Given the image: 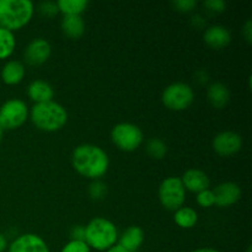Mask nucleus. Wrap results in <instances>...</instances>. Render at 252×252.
I'll return each instance as SVG.
<instances>
[{"label": "nucleus", "instance_id": "ddd939ff", "mask_svg": "<svg viewBox=\"0 0 252 252\" xmlns=\"http://www.w3.org/2000/svg\"><path fill=\"white\" fill-rule=\"evenodd\" d=\"M180 179H181L185 189L192 192V193H199L202 191H206L211 185L208 175L198 169L187 170L184 176L180 177Z\"/></svg>", "mask_w": 252, "mask_h": 252}, {"label": "nucleus", "instance_id": "9d476101", "mask_svg": "<svg viewBox=\"0 0 252 252\" xmlns=\"http://www.w3.org/2000/svg\"><path fill=\"white\" fill-rule=\"evenodd\" d=\"M51 53L52 47L47 39L34 38L25 48L24 58L30 65H42L48 61Z\"/></svg>", "mask_w": 252, "mask_h": 252}, {"label": "nucleus", "instance_id": "f03ea898", "mask_svg": "<svg viewBox=\"0 0 252 252\" xmlns=\"http://www.w3.org/2000/svg\"><path fill=\"white\" fill-rule=\"evenodd\" d=\"M30 118L39 130L57 132L68 122V112L61 103L52 100L49 102L33 105L30 111Z\"/></svg>", "mask_w": 252, "mask_h": 252}, {"label": "nucleus", "instance_id": "c85d7f7f", "mask_svg": "<svg viewBox=\"0 0 252 252\" xmlns=\"http://www.w3.org/2000/svg\"><path fill=\"white\" fill-rule=\"evenodd\" d=\"M172 6L180 12H191L192 10L196 9L197 1L196 0H176L172 2Z\"/></svg>", "mask_w": 252, "mask_h": 252}, {"label": "nucleus", "instance_id": "e433bc0d", "mask_svg": "<svg viewBox=\"0 0 252 252\" xmlns=\"http://www.w3.org/2000/svg\"><path fill=\"white\" fill-rule=\"evenodd\" d=\"M4 128H2L1 123H0V143H1V139H2V134H4Z\"/></svg>", "mask_w": 252, "mask_h": 252}, {"label": "nucleus", "instance_id": "c9c22d12", "mask_svg": "<svg viewBox=\"0 0 252 252\" xmlns=\"http://www.w3.org/2000/svg\"><path fill=\"white\" fill-rule=\"evenodd\" d=\"M192 252H220V251L216 250V249H211V248H202V249H197V250Z\"/></svg>", "mask_w": 252, "mask_h": 252}, {"label": "nucleus", "instance_id": "5701e85b", "mask_svg": "<svg viewBox=\"0 0 252 252\" xmlns=\"http://www.w3.org/2000/svg\"><path fill=\"white\" fill-rule=\"evenodd\" d=\"M147 153L150 158L153 159H162L165 158L167 153V147L161 139H158V138H153L149 142L147 143Z\"/></svg>", "mask_w": 252, "mask_h": 252}, {"label": "nucleus", "instance_id": "4be33fe9", "mask_svg": "<svg viewBox=\"0 0 252 252\" xmlns=\"http://www.w3.org/2000/svg\"><path fill=\"white\" fill-rule=\"evenodd\" d=\"M16 47L14 32L0 27V59H6L14 53Z\"/></svg>", "mask_w": 252, "mask_h": 252}, {"label": "nucleus", "instance_id": "a211bd4d", "mask_svg": "<svg viewBox=\"0 0 252 252\" xmlns=\"http://www.w3.org/2000/svg\"><path fill=\"white\" fill-rule=\"evenodd\" d=\"M62 31L66 37L71 39H78L85 33V22L79 15H68L62 20Z\"/></svg>", "mask_w": 252, "mask_h": 252}, {"label": "nucleus", "instance_id": "cd10ccee", "mask_svg": "<svg viewBox=\"0 0 252 252\" xmlns=\"http://www.w3.org/2000/svg\"><path fill=\"white\" fill-rule=\"evenodd\" d=\"M203 6L206 7L207 11H211L213 14H220L226 9V2L224 0H207L203 2Z\"/></svg>", "mask_w": 252, "mask_h": 252}, {"label": "nucleus", "instance_id": "bb28decb", "mask_svg": "<svg viewBox=\"0 0 252 252\" xmlns=\"http://www.w3.org/2000/svg\"><path fill=\"white\" fill-rule=\"evenodd\" d=\"M91 249L89 248L85 241L70 240L63 246L61 252H90Z\"/></svg>", "mask_w": 252, "mask_h": 252}, {"label": "nucleus", "instance_id": "9b49d317", "mask_svg": "<svg viewBox=\"0 0 252 252\" xmlns=\"http://www.w3.org/2000/svg\"><path fill=\"white\" fill-rule=\"evenodd\" d=\"M9 252H51L48 245L36 234H22L17 236L9 246Z\"/></svg>", "mask_w": 252, "mask_h": 252}, {"label": "nucleus", "instance_id": "412c9836", "mask_svg": "<svg viewBox=\"0 0 252 252\" xmlns=\"http://www.w3.org/2000/svg\"><path fill=\"white\" fill-rule=\"evenodd\" d=\"M59 12L68 16V15H79L81 16L84 11L88 9L89 1L88 0H59L57 1Z\"/></svg>", "mask_w": 252, "mask_h": 252}, {"label": "nucleus", "instance_id": "7ed1b4c3", "mask_svg": "<svg viewBox=\"0 0 252 252\" xmlns=\"http://www.w3.org/2000/svg\"><path fill=\"white\" fill-rule=\"evenodd\" d=\"M34 14L31 0H0V27L17 31L26 26Z\"/></svg>", "mask_w": 252, "mask_h": 252}, {"label": "nucleus", "instance_id": "2eb2a0df", "mask_svg": "<svg viewBox=\"0 0 252 252\" xmlns=\"http://www.w3.org/2000/svg\"><path fill=\"white\" fill-rule=\"evenodd\" d=\"M144 243V230L140 226H129L118 238V245L128 252H137Z\"/></svg>", "mask_w": 252, "mask_h": 252}, {"label": "nucleus", "instance_id": "20e7f679", "mask_svg": "<svg viewBox=\"0 0 252 252\" xmlns=\"http://www.w3.org/2000/svg\"><path fill=\"white\" fill-rule=\"evenodd\" d=\"M118 230L115 224L105 218H94L85 226V243L96 251H107L118 241Z\"/></svg>", "mask_w": 252, "mask_h": 252}, {"label": "nucleus", "instance_id": "a878e982", "mask_svg": "<svg viewBox=\"0 0 252 252\" xmlns=\"http://www.w3.org/2000/svg\"><path fill=\"white\" fill-rule=\"evenodd\" d=\"M196 201L198 203V206L202 207V208H211V207H213L216 204V198H214L213 191L209 189L197 193Z\"/></svg>", "mask_w": 252, "mask_h": 252}, {"label": "nucleus", "instance_id": "473e14b6", "mask_svg": "<svg viewBox=\"0 0 252 252\" xmlns=\"http://www.w3.org/2000/svg\"><path fill=\"white\" fill-rule=\"evenodd\" d=\"M196 80L199 84H206L208 81V74L206 70H199L196 73Z\"/></svg>", "mask_w": 252, "mask_h": 252}, {"label": "nucleus", "instance_id": "39448f33", "mask_svg": "<svg viewBox=\"0 0 252 252\" xmlns=\"http://www.w3.org/2000/svg\"><path fill=\"white\" fill-rule=\"evenodd\" d=\"M112 143L122 152H134L142 145L144 135L142 129L133 123L122 122L116 125L111 130Z\"/></svg>", "mask_w": 252, "mask_h": 252}, {"label": "nucleus", "instance_id": "f8f14e48", "mask_svg": "<svg viewBox=\"0 0 252 252\" xmlns=\"http://www.w3.org/2000/svg\"><path fill=\"white\" fill-rule=\"evenodd\" d=\"M216 204L220 208H228L240 199L241 189L235 182H223L213 189Z\"/></svg>", "mask_w": 252, "mask_h": 252}, {"label": "nucleus", "instance_id": "f704fd0d", "mask_svg": "<svg viewBox=\"0 0 252 252\" xmlns=\"http://www.w3.org/2000/svg\"><path fill=\"white\" fill-rule=\"evenodd\" d=\"M105 252H128V251L125 250V249H123L122 246L118 245V244H116L115 246H112V248L108 249V250L105 251Z\"/></svg>", "mask_w": 252, "mask_h": 252}, {"label": "nucleus", "instance_id": "4468645a", "mask_svg": "<svg viewBox=\"0 0 252 252\" xmlns=\"http://www.w3.org/2000/svg\"><path fill=\"white\" fill-rule=\"evenodd\" d=\"M203 39L212 49H223L228 47L231 42V33L226 27L220 25H213L204 31Z\"/></svg>", "mask_w": 252, "mask_h": 252}, {"label": "nucleus", "instance_id": "4c0bfd02", "mask_svg": "<svg viewBox=\"0 0 252 252\" xmlns=\"http://www.w3.org/2000/svg\"><path fill=\"white\" fill-rule=\"evenodd\" d=\"M248 252H251V246H249V249H248Z\"/></svg>", "mask_w": 252, "mask_h": 252}, {"label": "nucleus", "instance_id": "2f4dec72", "mask_svg": "<svg viewBox=\"0 0 252 252\" xmlns=\"http://www.w3.org/2000/svg\"><path fill=\"white\" fill-rule=\"evenodd\" d=\"M192 25H193L194 27H197V29H201V27H203L204 25H206V21H204V19L201 15L197 14L192 16Z\"/></svg>", "mask_w": 252, "mask_h": 252}, {"label": "nucleus", "instance_id": "72a5a7b5", "mask_svg": "<svg viewBox=\"0 0 252 252\" xmlns=\"http://www.w3.org/2000/svg\"><path fill=\"white\" fill-rule=\"evenodd\" d=\"M7 239L4 234L0 233V252H5L7 249Z\"/></svg>", "mask_w": 252, "mask_h": 252}, {"label": "nucleus", "instance_id": "0eeeda50", "mask_svg": "<svg viewBox=\"0 0 252 252\" xmlns=\"http://www.w3.org/2000/svg\"><path fill=\"white\" fill-rule=\"evenodd\" d=\"M159 201L165 209L171 212L184 207L186 201V189L180 177H167L160 184Z\"/></svg>", "mask_w": 252, "mask_h": 252}, {"label": "nucleus", "instance_id": "6ab92c4d", "mask_svg": "<svg viewBox=\"0 0 252 252\" xmlns=\"http://www.w3.org/2000/svg\"><path fill=\"white\" fill-rule=\"evenodd\" d=\"M26 74L25 65L19 61H10L2 66L1 79L6 85H17L21 83Z\"/></svg>", "mask_w": 252, "mask_h": 252}, {"label": "nucleus", "instance_id": "6e6552de", "mask_svg": "<svg viewBox=\"0 0 252 252\" xmlns=\"http://www.w3.org/2000/svg\"><path fill=\"white\" fill-rule=\"evenodd\" d=\"M29 107L20 98H11L0 107V123L4 129L20 128L29 118Z\"/></svg>", "mask_w": 252, "mask_h": 252}, {"label": "nucleus", "instance_id": "f257e3e1", "mask_svg": "<svg viewBox=\"0 0 252 252\" xmlns=\"http://www.w3.org/2000/svg\"><path fill=\"white\" fill-rule=\"evenodd\" d=\"M71 164L81 176L96 181L105 176L110 166L108 155L95 144H81L73 150Z\"/></svg>", "mask_w": 252, "mask_h": 252}, {"label": "nucleus", "instance_id": "dca6fc26", "mask_svg": "<svg viewBox=\"0 0 252 252\" xmlns=\"http://www.w3.org/2000/svg\"><path fill=\"white\" fill-rule=\"evenodd\" d=\"M27 96L34 105L37 103H44L52 101L54 96V90L47 81L34 80L27 88Z\"/></svg>", "mask_w": 252, "mask_h": 252}, {"label": "nucleus", "instance_id": "393cba45", "mask_svg": "<svg viewBox=\"0 0 252 252\" xmlns=\"http://www.w3.org/2000/svg\"><path fill=\"white\" fill-rule=\"evenodd\" d=\"M89 194H90L91 198L95 199V201H101V199L105 198L106 194H107V186H106L103 182L96 180V181H94L93 184L90 185V187H89Z\"/></svg>", "mask_w": 252, "mask_h": 252}, {"label": "nucleus", "instance_id": "aec40b11", "mask_svg": "<svg viewBox=\"0 0 252 252\" xmlns=\"http://www.w3.org/2000/svg\"><path fill=\"white\" fill-rule=\"evenodd\" d=\"M174 221L182 229H191L198 221V214L191 207H181L175 211Z\"/></svg>", "mask_w": 252, "mask_h": 252}, {"label": "nucleus", "instance_id": "7c9ffc66", "mask_svg": "<svg viewBox=\"0 0 252 252\" xmlns=\"http://www.w3.org/2000/svg\"><path fill=\"white\" fill-rule=\"evenodd\" d=\"M243 34L245 37V39L248 41V43H251L252 41V22L251 20H248L246 24L243 27Z\"/></svg>", "mask_w": 252, "mask_h": 252}, {"label": "nucleus", "instance_id": "f3484780", "mask_svg": "<svg viewBox=\"0 0 252 252\" xmlns=\"http://www.w3.org/2000/svg\"><path fill=\"white\" fill-rule=\"evenodd\" d=\"M207 97L214 108H223L230 100V90L223 83H213L207 89Z\"/></svg>", "mask_w": 252, "mask_h": 252}, {"label": "nucleus", "instance_id": "423d86ee", "mask_svg": "<svg viewBox=\"0 0 252 252\" xmlns=\"http://www.w3.org/2000/svg\"><path fill=\"white\" fill-rule=\"evenodd\" d=\"M161 101L170 111H185L193 103L194 91L186 83L170 84L162 91Z\"/></svg>", "mask_w": 252, "mask_h": 252}, {"label": "nucleus", "instance_id": "b1692460", "mask_svg": "<svg viewBox=\"0 0 252 252\" xmlns=\"http://www.w3.org/2000/svg\"><path fill=\"white\" fill-rule=\"evenodd\" d=\"M37 11L44 19H52L59 14L57 2L54 1H43L37 6Z\"/></svg>", "mask_w": 252, "mask_h": 252}, {"label": "nucleus", "instance_id": "1a4fd4ad", "mask_svg": "<svg viewBox=\"0 0 252 252\" xmlns=\"http://www.w3.org/2000/svg\"><path fill=\"white\" fill-rule=\"evenodd\" d=\"M212 145H213L214 152L220 157H231L240 152L243 148V138L236 132L225 130V132L218 133L214 137Z\"/></svg>", "mask_w": 252, "mask_h": 252}, {"label": "nucleus", "instance_id": "c756f323", "mask_svg": "<svg viewBox=\"0 0 252 252\" xmlns=\"http://www.w3.org/2000/svg\"><path fill=\"white\" fill-rule=\"evenodd\" d=\"M70 240L85 241V226L75 225L70 230Z\"/></svg>", "mask_w": 252, "mask_h": 252}]
</instances>
